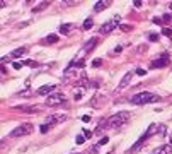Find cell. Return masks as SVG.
Segmentation results:
<instances>
[{
    "label": "cell",
    "instance_id": "cell-1",
    "mask_svg": "<svg viewBox=\"0 0 172 154\" xmlns=\"http://www.w3.org/2000/svg\"><path fill=\"white\" fill-rule=\"evenodd\" d=\"M130 120V113L128 111H119V113H114L112 116H109L108 120H104V123H101V127L99 128H118L124 125V123Z\"/></svg>",
    "mask_w": 172,
    "mask_h": 154
},
{
    "label": "cell",
    "instance_id": "cell-2",
    "mask_svg": "<svg viewBox=\"0 0 172 154\" xmlns=\"http://www.w3.org/2000/svg\"><path fill=\"white\" fill-rule=\"evenodd\" d=\"M157 101H160V96L159 94H153V93H148V91H141V93L135 94L131 98L133 105H150V103H157Z\"/></svg>",
    "mask_w": 172,
    "mask_h": 154
},
{
    "label": "cell",
    "instance_id": "cell-3",
    "mask_svg": "<svg viewBox=\"0 0 172 154\" xmlns=\"http://www.w3.org/2000/svg\"><path fill=\"white\" fill-rule=\"evenodd\" d=\"M159 128H160V125H157V123H150V127L147 128V132H145V134L141 135L140 139H138V141H136V144H133V147H131L130 151H131V152H136L138 149L141 147V144H143V142L147 141V139H150L153 134H155V132H159Z\"/></svg>",
    "mask_w": 172,
    "mask_h": 154
},
{
    "label": "cell",
    "instance_id": "cell-4",
    "mask_svg": "<svg viewBox=\"0 0 172 154\" xmlns=\"http://www.w3.org/2000/svg\"><path fill=\"white\" fill-rule=\"evenodd\" d=\"M32 130H34V127H32L31 123H22V125L16 127L14 130H10L9 132V137L17 139V137H22V135H29Z\"/></svg>",
    "mask_w": 172,
    "mask_h": 154
},
{
    "label": "cell",
    "instance_id": "cell-5",
    "mask_svg": "<svg viewBox=\"0 0 172 154\" xmlns=\"http://www.w3.org/2000/svg\"><path fill=\"white\" fill-rule=\"evenodd\" d=\"M67 101V98H65L63 93H55V94H50L48 98H46V105L48 106H56V105H61V103Z\"/></svg>",
    "mask_w": 172,
    "mask_h": 154
},
{
    "label": "cell",
    "instance_id": "cell-6",
    "mask_svg": "<svg viewBox=\"0 0 172 154\" xmlns=\"http://www.w3.org/2000/svg\"><path fill=\"white\" fill-rule=\"evenodd\" d=\"M118 21H119V17L116 16L114 19H111V21H108V23H104V24H102V28H101V34H109L111 31H114V29L118 28Z\"/></svg>",
    "mask_w": 172,
    "mask_h": 154
},
{
    "label": "cell",
    "instance_id": "cell-7",
    "mask_svg": "<svg viewBox=\"0 0 172 154\" xmlns=\"http://www.w3.org/2000/svg\"><path fill=\"white\" fill-rule=\"evenodd\" d=\"M169 64H170L169 53H162V57H160V58H157V60H153L150 67H152V69H162V67H167Z\"/></svg>",
    "mask_w": 172,
    "mask_h": 154
},
{
    "label": "cell",
    "instance_id": "cell-8",
    "mask_svg": "<svg viewBox=\"0 0 172 154\" xmlns=\"http://www.w3.org/2000/svg\"><path fill=\"white\" fill-rule=\"evenodd\" d=\"M65 120H67V115H65V113H58V115H50L48 118H46V123H45V125L53 127V125H58V123L65 122Z\"/></svg>",
    "mask_w": 172,
    "mask_h": 154
},
{
    "label": "cell",
    "instance_id": "cell-9",
    "mask_svg": "<svg viewBox=\"0 0 172 154\" xmlns=\"http://www.w3.org/2000/svg\"><path fill=\"white\" fill-rule=\"evenodd\" d=\"M55 89H56V86H55V84H45V86L38 87L36 94H38V96H46V94H48V96H50Z\"/></svg>",
    "mask_w": 172,
    "mask_h": 154
},
{
    "label": "cell",
    "instance_id": "cell-10",
    "mask_svg": "<svg viewBox=\"0 0 172 154\" xmlns=\"http://www.w3.org/2000/svg\"><path fill=\"white\" fill-rule=\"evenodd\" d=\"M131 79H133V72H126L124 74V77L121 79V82H119V86H118V91H121L124 89V87H128L131 84Z\"/></svg>",
    "mask_w": 172,
    "mask_h": 154
},
{
    "label": "cell",
    "instance_id": "cell-11",
    "mask_svg": "<svg viewBox=\"0 0 172 154\" xmlns=\"http://www.w3.org/2000/svg\"><path fill=\"white\" fill-rule=\"evenodd\" d=\"M97 43H99V39L97 38H90L89 41L84 45V48H82V55H85V53H89L90 50H94L97 46Z\"/></svg>",
    "mask_w": 172,
    "mask_h": 154
},
{
    "label": "cell",
    "instance_id": "cell-12",
    "mask_svg": "<svg viewBox=\"0 0 172 154\" xmlns=\"http://www.w3.org/2000/svg\"><path fill=\"white\" fill-rule=\"evenodd\" d=\"M109 5H111V2H106V0H99V2H96V5H94V12H102V10H106Z\"/></svg>",
    "mask_w": 172,
    "mask_h": 154
},
{
    "label": "cell",
    "instance_id": "cell-13",
    "mask_svg": "<svg viewBox=\"0 0 172 154\" xmlns=\"http://www.w3.org/2000/svg\"><path fill=\"white\" fill-rule=\"evenodd\" d=\"M24 53H27V48H26V46H21V48H16L14 51H10V58H21Z\"/></svg>",
    "mask_w": 172,
    "mask_h": 154
},
{
    "label": "cell",
    "instance_id": "cell-14",
    "mask_svg": "<svg viewBox=\"0 0 172 154\" xmlns=\"http://www.w3.org/2000/svg\"><path fill=\"white\" fill-rule=\"evenodd\" d=\"M75 74H79V69L74 67V65H68V69L63 72V79H70V77L75 75Z\"/></svg>",
    "mask_w": 172,
    "mask_h": 154
},
{
    "label": "cell",
    "instance_id": "cell-15",
    "mask_svg": "<svg viewBox=\"0 0 172 154\" xmlns=\"http://www.w3.org/2000/svg\"><path fill=\"white\" fill-rule=\"evenodd\" d=\"M17 110H21L24 113H39L38 106H17Z\"/></svg>",
    "mask_w": 172,
    "mask_h": 154
},
{
    "label": "cell",
    "instance_id": "cell-16",
    "mask_svg": "<svg viewBox=\"0 0 172 154\" xmlns=\"http://www.w3.org/2000/svg\"><path fill=\"white\" fill-rule=\"evenodd\" d=\"M172 152V146H162V147L155 149L152 154H170Z\"/></svg>",
    "mask_w": 172,
    "mask_h": 154
},
{
    "label": "cell",
    "instance_id": "cell-17",
    "mask_svg": "<svg viewBox=\"0 0 172 154\" xmlns=\"http://www.w3.org/2000/svg\"><path fill=\"white\" fill-rule=\"evenodd\" d=\"M72 29H74V24H61L60 26V33H61V34H68Z\"/></svg>",
    "mask_w": 172,
    "mask_h": 154
},
{
    "label": "cell",
    "instance_id": "cell-18",
    "mask_svg": "<svg viewBox=\"0 0 172 154\" xmlns=\"http://www.w3.org/2000/svg\"><path fill=\"white\" fill-rule=\"evenodd\" d=\"M58 41V36L56 34H50V36H46V38H45V41H43V43H45V45H53V43H56Z\"/></svg>",
    "mask_w": 172,
    "mask_h": 154
},
{
    "label": "cell",
    "instance_id": "cell-19",
    "mask_svg": "<svg viewBox=\"0 0 172 154\" xmlns=\"http://www.w3.org/2000/svg\"><path fill=\"white\" fill-rule=\"evenodd\" d=\"M48 5H50V2H41L39 5H36L34 9H32V12H34V14H38V12H41L43 9H46Z\"/></svg>",
    "mask_w": 172,
    "mask_h": 154
},
{
    "label": "cell",
    "instance_id": "cell-20",
    "mask_svg": "<svg viewBox=\"0 0 172 154\" xmlns=\"http://www.w3.org/2000/svg\"><path fill=\"white\" fill-rule=\"evenodd\" d=\"M92 24H94V21H92V17H87L85 21H84V29L85 31H89L90 28H92Z\"/></svg>",
    "mask_w": 172,
    "mask_h": 154
},
{
    "label": "cell",
    "instance_id": "cell-21",
    "mask_svg": "<svg viewBox=\"0 0 172 154\" xmlns=\"http://www.w3.org/2000/svg\"><path fill=\"white\" fill-rule=\"evenodd\" d=\"M102 65V60L101 58H96V60H92V67H101Z\"/></svg>",
    "mask_w": 172,
    "mask_h": 154
},
{
    "label": "cell",
    "instance_id": "cell-22",
    "mask_svg": "<svg viewBox=\"0 0 172 154\" xmlns=\"http://www.w3.org/2000/svg\"><path fill=\"white\" fill-rule=\"evenodd\" d=\"M162 34H164V36H169V38H170V36H172V31H170L169 28H164V29H162Z\"/></svg>",
    "mask_w": 172,
    "mask_h": 154
},
{
    "label": "cell",
    "instance_id": "cell-23",
    "mask_svg": "<svg viewBox=\"0 0 172 154\" xmlns=\"http://www.w3.org/2000/svg\"><path fill=\"white\" fill-rule=\"evenodd\" d=\"M24 65H29V67H38V64L32 60H24Z\"/></svg>",
    "mask_w": 172,
    "mask_h": 154
},
{
    "label": "cell",
    "instance_id": "cell-24",
    "mask_svg": "<svg viewBox=\"0 0 172 154\" xmlns=\"http://www.w3.org/2000/svg\"><path fill=\"white\" fill-rule=\"evenodd\" d=\"M82 96H84V94H82V89H80V91H77V93H75V101H80V100H82Z\"/></svg>",
    "mask_w": 172,
    "mask_h": 154
},
{
    "label": "cell",
    "instance_id": "cell-25",
    "mask_svg": "<svg viewBox=\"0 0 172 154\" xmlns=\"http://www.w3.org/2000/svg\"><path fill=\"white\" fill-rule=\"evenodd\" d=\"M85 142V135H77V144H84Z\"/></svg>",
    "mask_w": 172,
    "mask_h": 154
},
{
    "label": "cell",
    "instance_id": "cell-26",
    "mask_svg": "<svg viewBox=\"0 0 172 154\" xmlns=\"http://www.w3.org/2000/svg\"><path fill=\"white\" fill-rule=\"evenodd\" d=\"M150 41H159V34H155V33H152V34H148Z\"/></svg>",
    "mask_w": 172,
    "mask_h": 154
},
{
    "label": "cell",
    "instance_id": "cell-27",
    "mask_svg": "<svg viewBox=\"0 0 172 154\" xmlns=\"http://www.w3.org/2000/svg\"><path fill=\"white\" fill-rule=\"evenodd\" d=\"M108 142H109V137H102L101 141H99L97 146H104V144H108Z\"/></svg>",
    "mask_w": 172,
    "mask_h": 154
},
{
    "label": "cell",
    "instance_id": "cell-28",
    "mask_svg": "<svg viewBox=\"0 0 172 154\" xmlns=\"http://www.w3.org/2000/svg\"><path fill=\"white\" fill-rule=\"evenodd\" d=\"M97 147H99V146H94V147H90L87 154H97Z\"/></svg>",
    "mask_w": 172,
    "mask_h": 154
},
{
    "label": "cell",
    "instance_id": "cell-29",
    "mask_svg": "<svg viewBox=\"0 0 172 154\" xmlns=\"http://www.w3.org/2000/svg\"><path fill=\"white\" fill-rule=\"evenodd\" d=\"M119 28H121L123 31H131V26L130 24H123V26H119Z\"/></svg>",
    "mask_w": 172,
    "mask_h": 154
},
{
    "label": "cell",
    "instance_id": "cell-30",
    "mask_svg": "<svg viewBox=\"0 0 172 154\" xmlns=\"http://www.w3.org/2000/svg\"><path fill=\"white\" fill-rule=\"evenodd\" d=\"M12 67L16 69V70H19V69L22 67V64H19V62H14V64H12Z\"/></svg>",
    "mask_w": 172,
    "mask_h": 154
},
{
    "label": "cell",
    "instance_id": "cell-31",
    "mask_svg": "<svg viewBox=\"0 0 172 154\" xmlns=\"http://www.w3.org/2000/svg\"><path fill=\"white\" fill-rule=\"evenodd\" d=\"M145 74H147V72H145L143 69H136V75H140V77H141V75H145Z\"/></svg>",
    "mask_w": 172,
    "mask_h": 154
},
{
    "label": "cell",
    "instance_id": "cell-32",
    "mask_svg": "<svg viewBox=\"0 0 172 154\" xmlns=\"http://www.w3.org/2000/svg\"><path fill=\"white\" fill-rule=\"evenodd\" d=\"M48 130H50V127H48V125H41V132H43V134H46Z\"/></svg>",
    "mask_w": 172,
    "mask_h": 154
},
{
    "label": "cell",
    "instance_id": "cell-33",
    "mask_svg": "<svg viewBox=\"0 0 172 154\" xmlns=\"http://www.w3.org/2000/svg\"><path fill=\"white\" fill-rule=\"evenodd\" d=\"M84 134H85V139H90V137H92V132H89V130H84Z\"/></svg>",
    "mask_w": 172,
    "mask_h": 154
},
{
    "label": "cell",
    "instance_id": "cell-34",
    "mask_svg": "<svg viewBox=\"0 0 172 154\" xmlns=\"http://www.w3.org/2000/svg\"><path fill=\"white\" fill-rule=\"evenodd\" d=\"M82 122H90V116L89 115H84L82 116Z\"/></svg>",
    "mask_w": 172,
    "mask_h": 154
},
{
    "label": "cell",
    "instance_id": "cell-35",
    "mask_svg": "<svg viewBox=\"0 0 172 154\" xmlns=\"http://www.w3.org/2000/svg\"><path fill=\"white\" fill-rule=\"evenodd\" d=\"M162 19H164V21H170V19H172V16H170V14H165V16H164Z\"/></svg>",
    "mask_w": 172,
    "mask_h": 154
},
{
    "label": "cell",
    "instance_id": "cell-36",
    "mask_svg": "<svg viewBox=\"0 0 172 154\" xmlns=\"http://www.w3.org/2000/svg\"><path fill=\"white\" fill-rule=\"evenodd\" d=\"M121 50H123L121 46H116V48H114V53H121Z\"/></svg>",
    "mask_w": 172,
    "mask_h": 154
},
{
    "label": "cell",
    "instance_id": "cell-37",
    "mask_svg": "<svg viewBox=\"0 0 172 154\" xmlns=\"http://www.w3.org/2000/svg\"><path fill=\"white\" fill-rule=\"evenodd\" d=\"M169 7H170V10H172V2H170V3H169Z\"/></svg>",
    "mask_w": 172,
    "mask_h": 154
},
{
    "label": "cell",
    "instance_id": "cell-38",
    "mask_svg": "<svg viewBox=\"0 0 172 154\" xmlns=\"http://www.w3.org/2000/svg\"><path fill=\"white\" fill-rule=\"evenodd\" d=\"M170 146H172V135H170Z\"/></svg>",
    "mask_w": 172,
    "mask_h": 154
}]
</instances>
